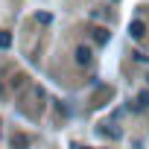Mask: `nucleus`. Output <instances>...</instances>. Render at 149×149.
<instances>
[{
	"label": "nucleus",
	"instance_id": "f257e3e1",
	"mask_svg": "<svg viewBox=\"0 0 149 149\" xmlns=\"http://www.w3.org/2000/svg\"><path fill=\"white\" fill-rule=\"evenodd\" d=\"M129 32H132L134 38H143V35H146V24H143V21H132V24H129Z\"/></svg>",
	"mask_w": 149,
	"mask_h": 149
},
{
	"label": "nucleus",
	"instance_id": "f03ea898",
	"mask_svg": "<svg viewBox=\"0 0 149 149\" xmlns=\"http://www.w3.org/2000/svg\"><path fill=\"white\" fill-rule=\"evenodd\" d=\"M76 61H79V64H88V61H91V50H88V47H79V50H76Z\"/></svg>",
	"mask_w": 149,
	"mask_h": 149
},
{
	"label": "nucleus",
	"instance_id": "7ed1b4c3",
	"mask_svg": "<svg viewBox=\"0 0 149 149\" xmlns=\"http://www.w3.org/2000/svg\"><path fill=\"white\" fill-rule=\"evenodd\" d=\"M12 146H29V137L26 134H15L12 137Z\"/></svg>",
	"mask_w": 149,
	"mask_h": 149
},
{
	"label": "nucleus",
	"instance_id": "39448f33",
	"mask_svg": "<svg viewBox=\"0 0 149 149\" xmlns=\"http://www.w3.org/2000/svg\"><path fill=\"white\" fill-rule=\"evenodd\" d=\"M137 100H140V105H149V91H143V94H140Z\"/></svg>",
	"mask_w": 149,
	"mask_h": 149
},
{
	"label": "nucleus",
	"instance_id": "20e7f679",
	"mask_svg": "<svg viewBox=\"0 0 149 149\" xmlns=\"http://www.w3.org/2000/svg\"><path fill=\"white\" fill-rule=\"evenodd\" d=\"M9 44H12V35H9V32H0V47H3V50H6Z\"/></svg>",
	"mask_w": 149,
	"mask_h": 149
}]
</instances>
